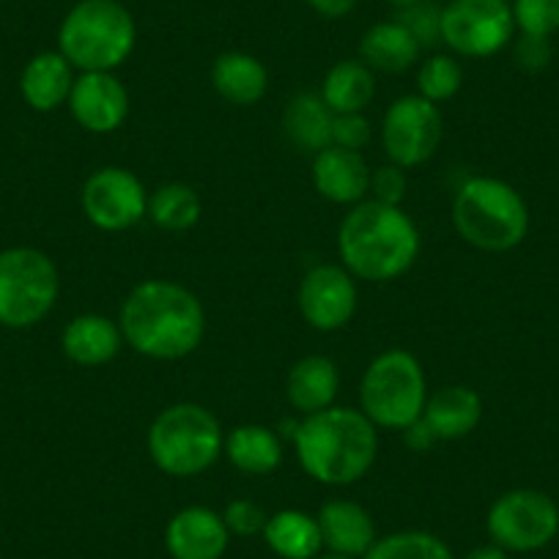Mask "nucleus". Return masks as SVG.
<instances>
[{
	"label": "nucleus",
	"instance_id": "9d476101",
	"mask_svg": "<svg viewBox=\"0 0 559 559\" xmlns=\"http://www.w3.org/2000/svg\"><path fill=\"white\" fill-rule=\"evenodd\" d=\"M515 34L508 0H450L442 9V45L455 56L491 58Z\"/></svg>",
	"mask_w": 559,
	"mask_h": 559
},
{
	"label": "nucleus",
	"instance_id": "ddd939ff",
	"mask_svg": "<svg viewBox=\"0 0 559 559\" xmlns=\"http://www.w3.org/2000/svg\"><path fill=\"white\" fill-rule=\"evenodd\" d=\"M354 274L343 263L313 266L299 283V313L313 330L337 332L354 319L359 302Z\"/></svg>",
	"mask_w": 559,
	"mask_h": 559
},
{
	"label": "nucleus",
	"instance_id": "f03ea898",
	"mask_svg": "<svg viewBox=\"0 0 559 559\" xmlns=\"http://www.w3.org/2000/svg\"><path fill=\"white\" fill-rule=\"evenodd\" d=\"M379 428L359 408L330 406L299 419L294 433L297 461L321 486H354L379 455Z\"/></svg>",
	"mask_w": 559,
	"mask_h": 559
},
{
	"label": "nucleus",
	"instance_id": "20e7f679",
	"mask_svg": "<svg viewBox=\"0 0 559 559\" xmlns=\"http://www.w3.org/2000/svg\"><path fill=\"white\" fill-rule=\"evenodd\" d=\"M453 225L475 250L508 252L530 234V209L508 181L472 176L453 198Z\"/></svg>",
	"mask_w": 559,
	"mask_h": 559
},
{
	"label": "nucleus",
	"instance_id": "2f4dec72",
	"mask_svg": "<svg viewBox=\"0 0 559 559\" xmlns=\"http://www.w3.org/2000/svg\"><path fill=\"white\" fill-rule=\"evenodd\" d=\"M395 20L417 39L423 50H431L437 41H442V7L431 0H419L414 7L397 9Z\"/></svg>",
	"mask_w": 559,
	"mask_h": 559
},
{
	"label": "nucleus",
	"instance_id": "a19ab883",
	"mask_svg": "<svg viewBox=\"0 0 559 559\" xmlns=\"http://www.w3.org/2000/svg\"><path fill=\"white\" fill-rule=\"evenodd\" d=\"M316 559H352V557H341V554H319V557H316Z\"/></svg>",
	"mask_w": 559,
	"mask_h": 559
},
{
	"label": "nucleus",
	"instance_id": "423d86ee",
	"mask_svg": "<svg viewBox=\"0 0 559 559\" xmlns=\"http://www.w3.org/2000/svg\"><path fill=\"white\" fill-rule=\"evenodd\" d=\"M148 459L168 477H198L212 469L225 448L219 419L192 401L165 406L148 428Z\"/></svg>",
	"mask_w": 559,
	"mask_h": 559
},
{
	"label": "nucleus",
	"instance_id": "6ab92c4d",
	"mask_svg": "<svg viewBox=\"0 0 559 559\" xmlns=\"http://www.w3.org/2000/svg\"><path fill=\"white\" fill-rule=\"evenodd\" d=\"M316 519H319L324 548H330L332 554L362 559L376 543L373 519L362 504L352 499H330Z\"/></svg>",
	"mask_w": 559,
	"mask_h": 559
},
{
	"label": "nucleus",
	"instance_id": "c756f323",
	"mask_svg": "<svg viewBox=\"0 0 559 559\" xmlns=\"http://www.w3.org/2000/svg\"><path fill=\"white\" fill-rule=\"evenodd\" d=\"M464 85V69L455 61L453 56H428L426 61L419 63L417 69V94L423 99L433 102V105H442V102L453 99L455 94Z\"/></svg>",
	"mask_w": 559,
	"mask_h": 559
},
{
	"label": "nucleus",
	"instance_id": "f704fd0d",
	"mask_svg": "<svg viewBox=\"0 0 559 559\" xmlns=\"http://www.w3.org/2000/svg\"><path fill=\"white\" fill-rule=\"evenodd\" d=\"M370 121L365 112H348V116H335L332 123V146L348 148V152H362L370 143Z\"/></svg>",
	"mask_w": 559,
	"mask_h": 559
},
{
	"label": "nucleus",
	"instance_id": "4be33fe9",
	"mask_svg": "<svg viewBox=\"0 0 559 559\" xmlns=\"http://www.w3.org/2000/svg\"><path fill=\"white\" fill-rule=\"evenodd\" d=\"M419 56H423V47L397 20L370 25L359 39V61L373 72L403 74L419 61Z\"/></svg>",
	"mask_w": 559,
	"mask_h": 559
},
{
	"label": "nucleus",
	"instance_id": "393cba45",
	"mask_svg": "<svg viewBox=\"0 0 559 559\" xmlns=\"http://www.w3.org/2000/svg\"><path fill=\"white\" fill-rule=\"evenodd\" d=\"M225 459L245 475H272L283 464V442L274 428L239 426L225 433Z\"/></svg>",
	"mask_w": 559,
	"mask_h": 559
},
{
	"label": "nucleus",
	"instance_id": "58836bf2",
	"mask_svg": "<svg viewBox=\"0 0 559 559\" xmlns=\"http://www.w3.org/2000/svg\"><path fill=\"white\" fill-rule=\"evenodd\" d=\"M466 559H508V551L499 548L497 543H491V546H480L475 548V551H469L466 554Z\"/></svg>",
	"mask_w": 559,
	"mask_h": 559
},
{
	"label": "nucleus",
	"instance_id": "f8f14e48",
	"mask_svg": "<svg viewBox=\"0 0 559 559\" xmlns=\"http://www.w3.org/2000/svg\"><path fill=\"white\" fill-rule=\"evenodd\" d=\"M80 206L94 228L121 234L148 217V192L132 170L107 165L85 179Z\"/></svg>",
	"mask_w": 559,
	"mask_h": 559
},
{
	"label": "nucleus",
	"instance_id": "9b49d317",
	"mask_svg": "<svg viewBox=\"0 0 559 559\" xmlns=\"http://www.w3.org/2000/svg\"><path fill=\"white\" fill-rule=\"evenodd\" d=\"M444 121L439 105L406 94L390 105L381 121V146L392 165L412 170L433 159L442 143Z\"/></svg>",
	"mask_w": 559,
	"mask_h": 559
},
{
	"label": "nucleus",
	"instance_id": "7ed1b4c3",
	"mask_svg": "<svg viewBox=\"0 0 559 559\" xmlns=\"http://www.w3.org/2000/svg\"><path fill=\"white\" fill-rule=\"evenodd\" d=\"M341 263L359 280L390 283L403 277L419 255V230L401 206L362 201L337 230Z\"/></svg>",
	"mask_w": 559,
	"mask_h": 559
},
{
	"label": "nucleus",
	"instance_id": "a211bd4d",
	"mask_svg": "<svg viewBox=\"0 0 559 559\" xmlns=\"http://www.w3.org/2000/svg\"><path fill=\"white\" fill-rule=\"evenodd\" d=\"M61 348L69 362L80 368H99L112 362L123 348V335L118 321L99 313L74 316L61 335Z\"/></svg>",
	"mask_w": 559,
	"mask_h": 559
},
{
	"label": "nucleus",
	"instance_id": "39448f33",
	"mask_svg": "<svg viewBox=\"0 0 559 559\" xmlns=\"http://www.w3.org/2000/svg\"><path fill=\"white\" fill-rule=\"evenodd\" d=\"M134 41L138 25L121 0H78L58 28V52L80 72H116Z\"/></svg>",
	"mask_w": 559,
	"mask_h": 559
},
{
	"label": "nucleus",
	"instance_id": "6e6552de",
	"mask_svg": "<svg viewBox=\"0 0 559 559\" xmlns=\"http://www.w3.org/2000/svg\"><path fill=\"white\" fill-rule=\"evenodd\" d=\"M61 294V274L52 258L36 247L0 250V326L31 330L52 313Z\"/></svg>",
	"mask_w": 559,
	"mask_h": 559
},
{
	"label": "nucleus",
	"instance_id": "4468645a",
	"mask_svg": "<svg viewBox=\"0 0 559 559\" xmlns=\"http://www.w3.org/2000/svg\"><path fill=\"white\" fill-rule=\"evenodd\" d=\"M72 118L94 134H110L129 116V94L112 72H80L69 94Z\"/></svg>",
	"mask_w": 559,
	"mask_h": 559
},
{
	"label": "nucleus",
	"instance_id": "b1692460",
	"mask_svg": "<svg viewBox=\"0 0 559 559\" xmlns=\"http://www.w3.org/2000/svg\"><path fill=\"white\" fill-rule=\"evenodd\" d=\"M263 540L280 559H316L324 548L319 519L302 510H280L269 515Z\"/></svg>",
	"mask_w": 559,
	"mask_h": 559
},
{
	"label": "nucleus",
	"instance_id": "cd10ccee",
	"mask_svg": "<svg viewBox=\"0 0 559 559\" xmlns=\"http://www.w3.org/2000/svg\"><path fill=\"white\" fill-rule=\"evenodd\" d=\"M201 198L185 181L159 185L148 195V219L159 230H168V234H185V230L195 228L198 219H201Z\"/></svg>",
	"mask_w": 559,
	"mask_h": 559
},
{
	"label": "nucleus",
	"instance_id": "bb28decb",
	"mask_svg": "<svg viewBox=\"0 0 559 559\" xmlns=\"http://www.w3.org/2000/svg\"><path fill=\"white\" fill-rule=\"evenodd\" d=\"M376 96L373 69L365 67L362 61H341L326 72L321 99L326 102L335 116H348V112H365Z\"/></svg>",
	"mask_w": 559,
	"mask_h": 559
},
{
	"label": "nucleus",
	"instance_id": "2eb2a0df",
	"mask_svg": "<svg viewBox=\"0 0 559 559\" xmlns=\"http://www.w3.org/2000/svg\"><path fill=\"white\" fill-rule=\"evenodd\" d=\"M228 543L230 532L223 513L203 504L179 510L165 526V548L174 559H223Z\"/></svg>",
	"mask_w": 559,
	"mask_h": 559
},
{
	"label": "nucleus",
	"instance_id": "c9c22d12",
	"mask_svg": "<svg viewBox=\"0 0 559 559\" xmlns=\"http://www.w3.org/2000/svg\"><path fill=\"white\" fill-rule=\"evenodd\" d=\"M551 61V45L548 39H537V36H524L515 45V63L526 72H540Z\"/></svg>",
	"mask_w": 559,
	"mask_h": 559
},
{
	"label": "nucleus",
	"instance_id": "f3484780",
	"mask_svg": "<svg viewBox=\"0 0 559 559\" xmlns=\"http://www.w3.org/2000/svg\"><path fill=\"white\" fill-rule=\"evenodd\" d=\"M483 419V401L472 386L448 384L428 395L423 423L433 431L437 442L466 439Z\"/></svg>",
	"mask_w": 559,
	"mask_h": 559
},
{
	"label": "nucleus",
	"instance_id": "ea45409f",
	"mask_svg": "<svg viewBox=\"0 0 559 559\" xmlns=\"http://www.w3.org/2000/svg\"><path fill=\"white\" fill-rule=\"evenodd\" d=\"M386 3L395 9H406V7H414V3H419V0H386Z\"/></svg>",
	"mask_w": 559,
	"mask_h": 559
},
{
	"label": "nucleus",
	"instance_id": "c85d7f7f",
	"mask_svg": "<svg viewBox=\"0 0 559 559\" xmlns=\"http://www.w3.org/2000/svg\"><path fill=\"white\" fill-rule=\"evenodd\" d=\"M362 559H453V551L431 532L403 530L376 540Z\"/></svg>",
	"mask_w": 559,
	"mask_h": 559
},
{
	"label": "nucleus",
	"instance_id": "4c0bfd02",
	"mask_svg": "<svg viewBox=\"0 0 559 559\" xmlns=\"http://www.w3.org/2000/svg\"><path fill=\"white\" fill-rule=\"evenodd\" d=\"M305 3L326 20L346 17V14H352L354 7H357V0H305Z\"/></svg>",
	"mask_w": 559,
	"mask_h": 559
},
{
	"label": "nucleus",
	"instance_id": "aec40b11",
	"mask_svg": "<svg viewBox=\"0 0 559 559\" xmlns=\"http://www.w3.org/2000/svg\"><path fill=\"white\" fill-rule=\"evenodd\" d=\"M74 85V67L58 50L39 52L20 74V94L36 112H52L67 105Z\"/></svg>",
	"mask_w": 559,
	"mask_h": 559
},
{
	"label": "nucleus",
	"instance_id": "72a5a7b5",
	"mask_svg": "<svg viewBox=\"0 0 559 559\" xmlns=\"http://www.w3.org/2000/svg\"><path fill=\"white\" fill-rule=\"evenodd\" d=\"M408 176L406 168L401 165H381V168L370 170V195L379 203H390V206H401L406 201Z\"/></svg>",
	"mask_w": 559,
	"mask_h": 559
},
{
	"label": "nucleus",
	"instance_id": "7c9ffc66",
	"mask_svg": "<svg viewBox=\"0 0 559 559\" xmlns=\"http://www.w3.org/2000/svg\"><path fill=\"white\" fill-rule=\"evenodd\" d=\"M515 31L548 39L559 31V0H513Z\"/></svg>",
	"mask_w": 559,
	"mask_h": 559
},
{
	"label": "nucleus",
	"instance_id": "412c9836",
	"mask_svg": "<svg viewBox=\"0 0 559 559\" xmlns=\"http://www.w3.org/2000/svg\"><path fill=\"white\" fill-rule=\"evenodd\" d=\"M337 390H341V370H337V365L332 362L330 357H324V354L302 357L299 362H294L292 370H288V403H292L294 412H299L302 417L335 406Z\"/></svg>",
	"mask_w": 559,
	"mask_h": 559
},
{
	"label": "nucleus",
	"instance_id": "5701e85b",
	"mask_svg": "<svg viewBox=\"0 0 559 559\" xmlns=\"http://www.w3.org/2000/svg\"><path fill=\"white\" fill-rule=\"evenodd\" d=\"M212 85L225 102L236 107H250L266 96L269 72L250 52L230 50L214 61Z\"/></svg>",
	"mask_w": 559,
	"mask_h": 559
},
{
	"label": "nucleus",
	"instance_id": "dca6fc26",
	"mask_svg": "<svg viewBox=\"0 0 559 559\" xmlns=\"http://www.w3.org/2000/svg\"><path fill=\"white\" fill-rule=\"evenodd\" d=\"M313 187L324 201L337 206H357L368 201L370 168L362 152L326 146L313 154Z\"/></svg>",
	"mask_w": 559,
	"mask_h": 559
},
{
	"label": "nucleus",
	"instance_id": "473e14b6",
	"mask_svg": "<svg viewBox=\"0 0 559 559\" xmlns=\"http://www.w3.org/2000/svg\"><path fill=\"white\" fill-rule=\"evenodd\" d=\"M223 521L225 526H228L230 535L255 537L263 535V526H266L269 515L263 513L261 504H255L252 499H234V502L225 508Z\"/></svg>",
	"mask_w": 559,
	"mask_h": 559
},
{
	"label": "nucleus",
	"instance_id": "f257e3e1",
	"mask_svg": "<svg viewBox=\"0 0 559 559\" xmlns=\"http://www.w3.org/2000/svg\"><path fill=\"white\" fill-rule=\"evenodd\" d=\"M123 343L134 354L159 362L185 359L206 335V310L201 299L174 280L138 283L118 310Z\"/></svg>",
	"mask_w": 559,
	"mask_h": 559
},
{
	"label": "nucleus",
	"instance_id": "e433bc0d",
	"mask_svg": "<svg viewBox=\"0 0 559 559\" xmlns=\"http://www.w3.org/2000/svg\"><path fill=\"white\" fill-rule=\"evenodd\" d=\"M401 437H403V442H406V448L414 450V453H428V450L437 444V437H433L431 428L423 423V417H419L417 423H412L406 431H401Z\"/></svg>",
	"mask_w": 559,
	"mask_h": 559
},
{
	"label": "nucleus",
	"instance_id": "1a4fd4ad",
	"mask_svg": "<svg viewBox=\"0 0 559 559\" xmlns=\"http://www.w3.org/2000/svg\"><path fill=\"white\" fill-rule=\"evenodd\" d=\"M486 530L491 543L504 551H540L557 537L559 508L548 493L537 488H513L493 499L488 508Z\"/></svg>",
	"mask_w": 559,
	"mask_h": 559
},
{
	"label": "nucleus",
	"instance_id": "0eeeda50",
	"mask_svg": "<svg viewBox=\"0 0 559 559\" xmlns=\"http://www.w3.org/2000/svg\"><path fill=\"white\" fill-rule=\"evenodd\" d=\"M426 370L412 352L390 348L379 354L359 381V412L376 428L406 431L426 412Z\"/></svg>",
	"mask_w": 559,
	"mask_h": 559
},
{
	"label": "nucleus",
	"instance_id": "a878e982",
	"mask_svg": "<svg viewBox=\"0 0 559 559\" xmlns=\"http://www.w3.org/2000/svg\"><path fill=\"white\" fill-rule=\"evenodd\" d=\"M332 123L335 112L326 107L321 94H297L283 112V132L299 152L319 154L332 146Z\"/></svg>",
	"mask_w": 559,
	"mask_h": 559
}]
</instances>
